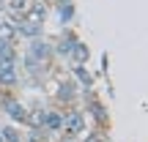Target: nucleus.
<instances>
[{
	"label": "nucleus",
	"instance_id": "nucleus-1",
	"mask_svg": "<svg viewBox=\"0 0 148 142\" xmlns=\"http://www.w3.org/2000/svg\"><path fill=\"white\" fill-rule=\"evenodd\" d=\"M85 126H88V120H85V112L82 109H77V107H66V109L60 112V134H63L66 139L82 137Z\"/></svg>",
	"mask_w": 148,
	"mask_h": 142
},
{
	"label": "nucleus",
	"instance_id": "nucleus-2",
	"mask_svg": "<svg viewBox=\"0 0 148 142\" xmlns=\"http://www.w3.org/2000/svg\"><path fill=\"white\" fill-rule=\"evenodd\" d=\"M27 58H30L38 69H47V66L55 60V47H52V41H47V38H41V36L33 38L30 47H27Z\"/></svg>",
	"mask_w": 148,
	"mask_h": 142
},
{
	"label": "nucleus",
	"instance_id": "nucleus-3",
	"mask_svg": "<svg viewBox=\"0 0 148 142\" xmlns=\"http://www.w3.org/2000/svg\"><path fill=\"white\" fill-rule=\"evenodd\" d=\"M85 104H88V112H90V118L96 120V126L104 131L107 126H110V118H107V109H104V104H101L99 99H96V93L93 90H85Z\"/></svg>",
	"mask_w": 148,
	"mask_h": 142
},
{
	"label": "nucleus",
	"instance_id": "nucleus-4",
	"mask_svg": "<svg viewBox=\"0 0 148 142\" xmlns=\"http://www.w3.org/2000/svg\"><path fill=\"white\" fill-rule=\"evenodd\" d=\"M47 16H49V8H47V3H44V0H30L27 11H25V14L19 16V19L30 22L33 27H41L44 22H47Z\"/></svg>",
	"mask_w": 148,
	"mask_h": 142
},
{
	"label": "nucleus",
	"instance_id": "nucleus-5",
	"mask_svg": "<svg viewBox=\"0 0 148 142\" xmlns=\"http://www.w3.org/2000/svg\"><path fill=\"white\" fill-rule=\"evenodd\" d=\"M0 104H3V109L8 112V118H11L14 123H22V126L27 123V107L22 104L19 99H14V96H3Z\"/></svg>",
	"mask_w": 148,
	"mask_h": 142
},
{
	"label": "nucleus",
	"instance_id": "nucleus-6",
	"mask_svg": "<svg viewBox=\"0 0 148 142\" xmlns=\"http://www.w3.org/2000/svg\"><path fill=\"white\" fill-rule=\"evenodd\" d=\"M19 82V69H16V60H0V88L11 90Z\"/></svg>",
	"mask_w": 148,
	"mask_h": 142
},
{
	"label": "nucleus",
	"instance_id": "nucleus-7",
	"mask_svg": "<svg viewBox=\"0 0 148 142\" xmlns=\"http://www.w3.org/2000/svg\"><path fill=\"white\" fill-rule=\"evenodd\" d=\"M77 82H74L71 77H66V79H60L58 82V93H55V99L60 101V104H66V107H74V101H77Z\"/></svg>",
	"mask_w": 148,
	"mask_h": 142
},
{
	"label": "nucleus",
	"instance_id": "nucleus-8",
	"mask_svg": "<svg viewBox=\"0 0 148 142\" xmlns=\"http://www.w3.org/2000/svg\"><path fill=\"white\" fill-rule=\"evenodd\" d=\"M41 131L44 134H60V112L58 109H44Z\"/></svg>",
	"mask_w": 148,
	"mask_h": 142
},
{
	"label": "nucleus",
	"instance_id": "nucleus-9",
	"mask_svg": "<svg viewBox=\"0 0 148 142\" xmlns=\"http://www.w3.org/2000/svg\"><path fill=\"white\" fill-rule=\"evenodd\" d=\"M69 58H71V63H74V66H85V63H88V58H90L88 44L77 38V41H74V47L69 49Z\"/></svg>",
	"mask_w": 148,
	"mask_h": 142
},
{
	"label": "nucleus",
	"instance_id": "nucleus-10",
	"mask_svg": "<svg viewBox=\"0 0 148 142\" xmlns=\"http://www.w3.org/2000/svg\"><path fill=\"white\" fill-rule=\"evenodd\" d=\"M14 27H16V36L27 38V41H33V38L41 36V27H33L30 22H25V19H14Z\"/></svg>",
	"mask_w": 148,
	"mask_h": 142
},
{
	"label": "nucleus",
	"instance_id": "nucleus-11",
	"mask_svg": "<svg viewBox=\"0 0 148 142\" xmlns=\"http://www.w3.org/2000/svg\"><path fill=\"white\" fill-rule=\"evenodd\" d=\"M27 5H30V0H8V3H5V14H8V19L11 22L19 19V16L27 11Z\"/></svg>",
	"mask_w": 148,
	"mask_h": 142
},
{
	"label": "nucleus",
	"instance_id": "nucleus-12",
	"mask_svg": "<svg viewBox=\"0 0 148 142\" xmlns=\"http://www.w3.org/2000/svg\"><path fill=\"white\" fill-rule=\"evenodd\" d=\"M0 41H8L16 47V41H19V36H16V27L11 19H0Z\"/></svg>",
	"mask_w": 148,
	"mask_h": 142
},
{
	"label": "nucleus",
	"instance_id": "nucleus-13",
	"mask_svg": "<svg viewBox=\"0 0 148 142\" xmlns=\"http://www.w3.org/2000/svg\"><path fill=\"white\" fill-rule=\"evenodd\" d=\"M71 77L79 82V90H90V88H93V77L85 71V66H74V69H71Z\"/></svg>",
	"mask_w": 148,
	"mask_h": 142
},
{
	"label": "nucleus",
	"instance_id": "nucleus-14",
	"mask_svg": "<svg viewBox=\"0 0 148 142\" xmlns=\"http://www.w3.org/2000/svg\"><path fill=\"white\" fill-rule=\"evenodd\" d=\"M74 41H77V38H74V33H71V30H63L60 41L52 44V47H55V55H69V49L74 47Z\"/></svg>",
	"mask_w": 148,
	"mask_h": 142
},
{
	"label": "nucleus",
	"instance_id": "nucleus-15",
	"mask_svg": "<svg viewBox=\"0 0 148 142\" xmlns=\"http://www.w3.org/2000/svg\"><path fill=\"white\" fill-rule=\"evenodd\" d=\"M58 11H60V19H63V22H71V16H74L71 0H58Z\"/></svg>",
	"mask_w": 148,
	"mask_h": 142
},
{
	"label": "nucleus",
	"instance_id": "nucleus-16",
	"mask_svg": "<svg viewBox=\"0 0 148 142\" xmlns=\"http://www.w3.org/2000/svg\"><path fill=\"white\" fill-rule=\"evenodd\" d=\"M0 142H22V134H16V128L5 126L0 128Z\"/></svg>",
	"mask_w": 148,
	"mask_h": 142
},
{
	"label": "nucleus",
	"instance_id": "nucleus-17",
	"mask_svg": "<svg viewBox=\"0 0 148 142\" xmlns=\"http://www.w3.org/2000/svg\"><path fill=\"white\" fill-rule=\"evenodd\" d=\"M0 60H16V49H14V44L0 41Z\"/></svg>",
	"mask_w": 148,
	"mask_h": 142
},
{
	"label": "nucleus",
	"instance_id": "nucleus-18",
	"mask_svg": "<svg viewBox=\"0 0 148 142\" xmlns=\"http://www.w3.org/2000/svg\"><path fill=\"white\" fill-rule=\"evenodd\" d=\"M5 16V0H0V19Z\"/></svg>",
	"mask_w": 148,
	"mask_h": 142
}]
</instances>
